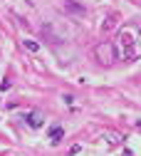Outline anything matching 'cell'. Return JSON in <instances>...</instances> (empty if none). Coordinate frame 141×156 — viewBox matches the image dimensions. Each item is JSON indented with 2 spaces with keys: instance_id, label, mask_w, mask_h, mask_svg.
<instances>
[{
  "instance_id": "3957f363",
  "label": "cell",
  "mask_w": 141,
  "mask_h": 156,
  "mask_svg": "<svg viewBox=\"0 0 141 156\" xmlns=\"http://www.w3.org/2000/svg\"><path fill=\"white\" fill-rule=\"evenodd\" d=\"M25 119H27V124L32 126V129H40V126H42V122H45V116H42V112H30L27 116H25Z\"/></svg>"
},
{
  "instance_id": "6da1fadb",
  "label": "cell",
  "mask_w": 141,
  "mask_h": 156,
  "mask_svg": "<svg viewBox=\"0 0 141 156\" xmlns=\"http://www.w3.org/2000/svg\"><path fill=\"white\" fill-rule=\"evenodd\" d=\"M119 40H122V45H124V57L126 60H134V57L141 55V32H139V27L126 25L122 32H119Z\"/></svg>"
},
{
  "instance_id": "8992f818",
  "label": "cell",
  "mask_w": 141,
  "mask_h": 156,
  "mask_svg": "<svg viewBox=\"0 0 141 156\" xmlns=\"http://www.w3.org/2000/svg\"><path fill=\"white\" fill-rule=\"evenodd\" d=\"M107 139H109V144H119V136H116V134H109Z\"/></svg>"
},
{
  "instance_id": "277c9868",
  "label": "cell",
  "mask_w": 141,
  "mask_h": 156,
  "mask_svg": "<svg viewBox=\"0 0 141 156\" xmlns=\"http://www.w3.org/2000/svg\"><path fill=\"white\" fill-rule=\"evenodd\" d=\"M62 136H65V131H62V126H52V131H50V139L57 144L59 139H62Z\"/></svg>"
},
{
  "instance_id": "5b68a950",
  "label": "cell",
  "mask_w": 141,
  "mask_h": 156,
  "mask_svg": "<svg viewBox=\"0 0 141 156\" xmlns=\"http://www.w3.org/2000/svg\"><path fill=\"white\" fill-rule=\"evenodd\" d=\"M23 47H25L27 52H37V50H40V45H37L35 40H25V42H23Z\"/></svg>"
},
{
  "instance_id": "7a4b0ae2",
  "label": "cell",
  "mask_w": 141,
  "mask_h": 156,
  "mask_svg": "<svg viewBox=\"0 0 141 156\" xmlns=\"http://www.w3.org/2000/svg\"><path fill=\"white\" fill-rule=\"evenodd\" d=\"M94 52H97V60L102 62V65H111V62H116V47H114L111 42H99Z\"/></svg>"
}]
</instances>
